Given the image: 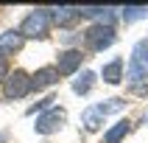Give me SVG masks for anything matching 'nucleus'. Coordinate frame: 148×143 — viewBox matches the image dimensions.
<instances>
[{
    "label": "nucleus",
    "mask_w": 148,
    "mask_h": 143,
    "mask_svg": "<svg viewBox=\"0 0 148 143\" xmlns=\"http://www.w3.org/2000/svg\"><path fill=\"white\" fill-rule=\"evenodd\" d=\"M50 8H34L31 14L23 20V25H20V34L23 37H36V39H42V37H48L50 31Z\"/></svg>",
    "instance_id": "1"
},
{
    "label": "nucleus",
    "mask_w": 148,
    "mask_h": 143,
    "mask_svg": "<svg viewBox=\"0 0 148 143\" xmlns=\"http://www.w3.org/2000/svg\"><path fill=\"white\" fill-rule=\"evenodd\" d=\"M56 82H59L56 67H39L31 76V90H45V87H50V84H56Z\"/></svg>",
    "instance_id": "6"
},
{
    "label": "nucleus",
    "mask_w": 148,
    "mask_h": 143,
    "mask_svg": "<svg viewBox=\"0 0 148 143\" xmlns=\"http://www.w3.org/2000/svg\"><path fill=\"white\" fill-rule=\"evenodd\" d=\"M67 121V112L62 107H50L45 115L36 118V124H34V129L39 135H50V132H56V129H62V124Z\"/></svg>",
    "instance_id": "4"
},
{
    "label": "nucleus",
    "mask_w": 148,
    "mask_h": 143,
    "mask_svg": "<svg viewBox=\"0 0 148 143\" xmlns=\"http://www.w3.org/2000/svg\"><path fill=\"white\" fill-rule=\"evenodd\" d=\"M101 124H103V115H101V109H98V107H90L87 112H84V126H87L90 132H95Z\"/></svg>",
    "instance_id": "12"
},
{
    "label": "nucleus",
    "mask_w": 148,
    "mask_h": 143,
    "mask_svg": "<svg viewBox=\"0 0 148 143\" xmlns=\"http://www.w3.org/2000/svg\"><path fill=\"white\" fill-rule=\"evenodd\" d=\"M78 17H81V8H75V6H62L50 11V20L56 25H73Z\"/></svg>",
    "instance_id": "7"
},
{
    "label": "nucleus",
    "mask_w": 148,
    "mask_h": 143,
    "mask_svg": "<svg viewBox=\"0 0 148 143\" xmlns=\"http://www.w3.org/2000/svg\"><path fill=\"white\" fill-rule=\"evenodd\" d=\"M129 132H132V124H129V121H117V124L103 135V140H106V143H120Z\"/></svg>",
    "instance_id": "10"
},
{
    "label": "nucleus",
    "mask_w": 148,
    "mask_h": 143,
    "mask_svg": "<svg viewBox=\"0 0 148 143\" xmlns=\"http://www.w3.org/2000/svg\"><path fill=\"white\" fill-rule=\"evenodd\" d=\"M0 140H3V137H0Z\"/></svg>",
    "instance_id": "18"
},
{
    "label": "nucleus",
    "mask_w": 148,
    "mask_h": 143,
    "mask_svg": "<svg viewBox=\"0 0 148 143\" xmlns=\"http://www.w3.org/2000/svg\"><path fill=\"white\" fill-rule=\"evenodd\" d=\"M84 42H87L90 50H103V48H109L115 42V28L106 25V23H95V25H90L84 31Z\"/></svg>",
    "instance_id": "2"
},
{
    "label": "nucleus",
    "mask_w": 148,
    "mask_h": 143,
    "mask_svg": "<svg viewBox=\"0 0 148 143\" xmlns=\"http://www.w3.org/2000/svg\"><path fill=\"white\" fill-rule=\"evenodd\" d=\"M81 59H84L81 50L67 48V50H62V53H59V59H56V70H59L62 76H70V73H75V70L81 67Z\"/></svg>",
    "instance_id": "5"
},
{
    "label": "nucleus",
    "mask_w": 148,
    "mask_h": 143,
    "mask_svg": "<svg viewBox=\"0 0 148 143\" xmlns=\"http://www.w3.org/2000/svg\"><path fill=\"white\" fill-rule=\"evenodd\" d=\"M101 76H103L106 84H120L123 82V59H112L109 65H103Z\"/></svg>",
    "instance_id": "9"
},
{
    "label": "nucleus",
    "mask_w": 148,
    "mask_h": 143,
    "mask_svg": "<svg viewBox=\"0 0 148 143\" xmlns=\"http://www.w3.org/2000/svg\"><path fill=\"white\" fill-rule=\"evenodd\" d=\"M23 42H25V37L20 31L0 34V56H3V53H14V50H20V48H23Z\"/></svg>",
    "instance_id": "8"
},
{
    "label": "nucleus",
    "mask_w": 148,
    "mask_h": 143,
    "mask_svg": "<svg viewBox=\"0 0 148 143\" xmlns=\"http://www.w3.org/2000/svg\"><path fill=\"white\" fill-rule=\"evenodd\" d=\"M8 79V59L0 56V82H6Z\"/></svg>",
    "instance_id": "16"
},
{
    "label": "nucleus",
    "mask_w": 148,
    "mask_h": 143,
    "mask_svg": "<svg viewBox=\"0 0 148 143\" xmlns=\"http://www.w3.org/2000/svg\"><path fill=\"white\" fill-rule=\"evenodd\" d=\"M31 93V76L25 73V70H14V73H8V79L3 82V98L14 101V98H23Z\"/></svg>",
    "instance_id": "3"
},
{
    "label": "nucleus",
    "mask_w": 148,
    "mask_h": 143,
    "mask_svg": "<svg viewBox=\"0 0 148 143\" xmlns=\"http://www.w3.org/2000/svg\"><path fill=\"white\" fill-rule=\"evenodd\" d=\"M92 79H95V73H90V70H87V73H81V76L73 82V90H75V93H81V95H84V93H90Z\"/></svg>",
    "instance_id": "13"
},
{
    "label": "nucleus",
    "mask_w": 148,
    "mask_h": 143,
    "mask_svg": "<svg viewBox=\"0 0 148 143\" xmlns=\"http://www.w3.org/2000/svg\"><path fill=\"white\" fill-rule=\"evenodd\" d=\"M123 104H126L123 98H112L109 104H98V109H101V115L106 118L109 112H117V109H123Z\"/></svg>",
    "instance_id": "15"
},
{
    "label": "nucleus",
    "mask_w": 148,
    "mask_h": 143,
    "mask_svg": "<svg viewBox=\"0 0 148 143\" xmlns=\"http://www.w3.org/2000/svg\"><path fill=\"white\" fill-rule=\"evenodd\" d=\"M132 62H137V65L143 67L148 73V39H143V42H137L134 45V56H132Z\"/></svg>",
    "instance_id": "11"
},
{
    "label": "nucleus",
    "mask_w": 148,
    "mask_h": 143,
    "mask_svg": "<svg viewBox=\"0 0 148 143\" xmlns=\"http://www.w3.org/2000/svg\"><path fill=\"white\" fill-rule=\"evenodd\" d=\"M145 11H148L145 6H129V8H123V20H126V23L140 20V17H145Z\"/></svg>",
    "instance_id": "14"
},
{
    "label": "nucleus",
    "mask_w": 148,
    "mask_h": 143,
    "mask_svg": "<svg viewBox=\"0 0 148 143\" xmlns=\"http://www.w3.org/2000/svg\"><path fill=\"white\" fill-rule=\"evenodd\" d=\"M53 101H56V98H53V95H48V98H45V101H39V104H36V107H31V109H28V112H36V109H45V107H53Z\"/></svg>",
    "instance_id": "17"
}]
</instances>
